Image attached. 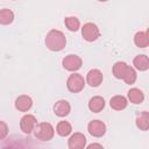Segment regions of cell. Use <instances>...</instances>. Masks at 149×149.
Instances as JSON below:
<instances>
[{
	"mask_svg": "<svg viewBox=\"0 0 149 149\" xmlns=\"http://www.w3.org/2000/svg\"><path fill=\"white\" fill-rule=\"evenodd\" d=\"M66 86H68V90L72 93H78L80 92L84 86H85V80H84V77L79 73H72L69 76L68 80H66Z\"/></svg>",
	"mask_w": 149,
	"mask_h": 149,
	"instance_id": "277c9868",
	"label": "cell"
},
{
	"mask_svg": "<svg viewBox=\"0 0 149 149\" xmlns=\"http://www.w3.org/2000/svg\"><path fill=\"white\" fill-rule=\"evenodd\" d=\"M104 107H105V100H104V98L100 97V95H95V97L91 98L90 101H88V108H90V111L93 112V113H99V112H101V111L104 109Z\"/></svg>",
	"mask_w": 149,
	"mask_h": 149,
	"instance_id": "4fadbf2b",
	"label": "cell"
},
{
	"mask_svg": "<svg viewBox=\"0 0 149 149\" xmlns=\"http://www.w3.org/2000/svg\"><path fill=\"white\" fill-rule=\"evenodd\" d=\"M8 134V126L6 122L0 121V140H3Z\"/></svg>",
	"mask_w": 149,
	"mask_h": 149,
	"instance_id": "7402d4cb",
	"label": "cell"
},
{
	"mask_svg": "<svg viewBox=\"0 0 149 149\" xmlns=\"http://www.w3.org/2000/svg\"><path fill=\"white\" fill-rule=\"evenodd\" d=\"M87 148L88 149H91V148H102V146L101 144H98V143H92V144H88Z\"/></svg>",
	"mask_w": 149,
	"mask_h": 149,
	"instance_id": "603a6c76",
	"label": "cell"
},
{
	"mask_svg": "<svg viewBox=\"0 0 149 149\" xmlns=\"http://www.w3.org/2000/svg\"><path fill=\"white\" fill-rule=\"evenodd\" d=\"M35 136L41 141H49L54 137L55 129L49 122H41L35 126Z\"/></svg>",
	"mask_w": 149,
	"mask_h": 149,
	"instance_id": "3957f363",
	"label": "cell"
},
{
	"mask_svg": "<svg viewBox=\"0 0 149 149\" xmlns=\"http://www.w3.org/2000/svg\"><path fill=\"white\" fill-rule=\"evenodd\" d=\"M99 1H101V2H105V1H107V0H99Z\"/></svg>",
	"mask_w": 149,
	"mask_h": 149,
	"instance_id": "cb8c5ba5",
	"label": "cell"
},
{
	"mask_svg": "<svg viewBox=\"0 0 149 149\" xmlns=\"http://www.w3.org/2000/svg\"><path fill=\"white\" fill-rule=\"evenodd\" d=\"M56 132L61 136H68L72 132V127L68 121H61L56 127Z\"/></svg>",
	"mask_w": 149,
	"mask_h": 149,
	"instance_id": "ffe728a7",
	"label": "cell"
},
{
	"mask_svg": "<svg viewBox=\"0 0 149 149\" xmlns=\"http://www.w3.org/2000/svg\"><path fill=\"white\" fill-rule=\"evenodd\" d=\"M31 106H33V100L29 95L22 94L17 97L15 100V108L20 112H27L31 108Z\"/></svg>",
	"mask_w": 149,
	"mask_h": 149,
	"instance_id": "8fae6325",
	"label": "cell"
},
{
	"mask_svg": "<svg viewBox=\"0 0 149 149\" xmlns=\"http://www.w3.org/2000/svg\"><path fill=\"white\" fill-rule=\"evenodd\" d=\"M113 74L118 79H122L126 84H134L136 80V72L135 70L126 64L125 62H116L113 65Z\"/></svg>",
	"mask_w": 149,
	"mask_h": 149,
	"instance_id": "6da1fadb",
	"label": "cell"
},
{
	"mask_svg": "<svg viewBox=\"0 0 149 149\" xmlns=\"http://www.w3.org/2000/svg\"><path fill=\"white\" fill-rule=\"evenodd\" d=\"M88 133L94 137H100L106 133V125L100 120H93L87 126Z\"/></svg>",
	"mask_w": 149,
	"mask_h": 149,
	"instance_id": "ba28073f",
	"label": "cell"
},
{
	"mask_svg": "<svg viewBox=\"0 0 149 149\" xmlns=\"http://www.w3.org/2000/svg\"><path fill=\"white\" fill-rule=\"evenodd\" d=\"M68 146L70 149H81L86 146V137L81 133H74L69 139Z\"/></svg>",
	"mask_w": 149,
	"mask_h": 149,
	"instance_id": "30bf717a",
	"label": "cell"
},
{
	"mask_svg": "<svg viewBox=\"0 0 149 149\" xmlns=\"http://www.w3.org/2000/svg\"><path fill=\"white\" fill-rule=\"evenodd\" d=\"M71 111V106L66 100H58L55 105H54V112L57 116H66Z\"/></svg>",
	"mask_w": 149,
	"mask_h": 149,
	"instance_id": "7c38bea8",
	"label": "cell"
},
{
	"mask_svg": "<svg viewBox=\"0 0 149 149\" xmlns=\"http://www.w3.org/2000/svg\"><path fill=\"white\" fill-rule=\"evenodd\" d=\"M127 105H128V101L123 95H114L109 100V106L115 111L125 109L127 107Z\"/></svg>",
	"mask_w": 149,
	"mask_h": 149,
	"instance_id": "5bb4252c",
	"label": "cell"
},
{
	"mask_svg": "<svg viewBox=\"0 0 149 149\" xmlns=\"http://www.w3.org/2000/svg\"><path fill=\"white\" fill-rule=\"evenodd\" d=\"M14 20V13L8 9V8H3V9H0V24H9L12 23Z\"/></svg>",
	"mask_w": 149,
	"mask_h": 149,
	"instance_id": "d6986e66",
	"label": "cell"
},
{
	"mask_svg": "<svg viewBox=\"0 0 149 149\" xmlns=\"http://www.w3.org/2000/svg\"><path fill=\"white\" fill-rule=\"evenodd\" d=\"M37 125V120L34 115L31 114H26L24 116L21 118V121H20V128L23 133L26 134H30L34 129H35V126Z\"/></svg>",
	"mask_w": 149,
	"mask_h": 149,
	"instance_id": "52a82bcc",
	"label": "cell"
},
{
	"mask_svg": "<svg viewBox=\"0 0 149 149\" xmlns=\"http://www.w3.org/2000/svg\"><path fill=\"white\" fill-rule=\"evenodd\" d=\"M64 23H65L66 28L70 31H77L79 29V27H80V22H79V20L76 16H68V17H65Z\"/></svg>",
	"mask_w": 149,
	"mask_h": 149,
	"instance_id": "44dd1931",
	"label": "cell"
},
{
	"mask_svg": "<svg viewBox=\"0 0 149 149\" xmlns=\"http://www.w3.org/2000/svg\"><path fill=\"white\" fill-rule=\"evenodd\" d=\"M62 64H63L64 69L68 70V71H77L81 68L83 61L77 55H68L63 58Z\"/></svg>",
	"mask_w": 149,
	"mask_h": 149,
	"instance_id": "8992f818",
	"label": "cell"
},
{
	"mask_svg": "<svg viewBox=\"0 0 149 149\" xmlns=\"http://www.w3.org/2000/svg\"><path fill=\"white\" fill-rule=\"evenodd\" d=\"M136 126L141 130H148L149 128V114L148 112H142L136 118Z\"/></svg>",
	"mask_w": 149,
	"mask_h": 149,
	"instance_id": "ac0fdd59",
	"label": "cell"
},
{
	"mask_svg": "<svg viewBox=\"0 0 149 149\" xmlns=\"http://www.w3.org/2000/svg\"><path fill=\"white\" fill-rule=\"evenodd\" d=\"M45 45L51 51H61L66 45L65 35L57 29L50 30L45 36Z\"/></svg>",
	"mask_w": 149,
	"mask_h": 149,
	"instance_id": "7a4b0ae2",
	"label": "cell"
},
{
	"mask_svg": "<svg viewBox=\"0 0 149 149\" xmlns=\"http://www.w3.org/2000/svg\"><path fill=\"white\" fill-rule=\"evenodd\" d=\"M134 43L139 48H146L149 44V37L147 31H139L134 36Z\"/></svg>",
	"mask_w": 149,
	"mask_h": 149,
	"instance_id": "e0dca14e",
	"label": "cell"
},
{
	"mask_svg": "<svg viewBox=\"0 0 149 149\" xmlns=\"http://www.w3.org/2000/svg\"><path fill=\"white\" fill-rule=\"evenodd\" d=\"M102 79H104L102 72L100 70H98V69H92L86 74V83L92 87L99 86L102 83Z\"/></svg>",
	"mask_w": 149,
	"mask_h": 149,
	"instance_id": "9c48e42d",
	"label": "cell"
},
{
	"mask_svg": "<svg viewBox=\"0 0 149 149\" xmlns=\"http://www.w3.org/2000/svg\"><path fill=\"white\" fill-rule=\"evenodd\" d=\"M128 99L132 104L137 105V104H141L144 100V94L140 88L134 87V88H130L128 91Z\"/></svg>",
	"mask_w": 149,
	"mask_h": 149,
	"instance_id": "9a60e30c",
	"label": "cell"
},
{
	"mask_svg": "<svg viewBox=\"0 0 149 149\" xmlns=\"http://www.w3.org/2000/svg\"><path fill=\"white\" fill-rule=\"evenodd\" d=\"M81 35H83L85 41L93 42V41L98 40V37L100 36V30H99V28L94 23L87 22L81 28Z\"/></svg>",
	"mask_w": 149,
	"mask_h": 149,
	"instance_id": "5b68a950",
	"label": "cell"
},
{
	"mask_svg": "<svg viewBox=\"0 0 149 149\" xmlns=\"http://www.w3.org/2000/svg\"><path fill=\"white\" fill-rule=\"evenodd\" d=\"M133 64H134L135 69H137L140 71H146L149 69V59L146 55H137L134 58Z\"/></svg>",
	"mask_w": 149,
	"mask_h": 149,
	"instance_id": "2e32d148",
	"label": "cell"
}]
</instances>
